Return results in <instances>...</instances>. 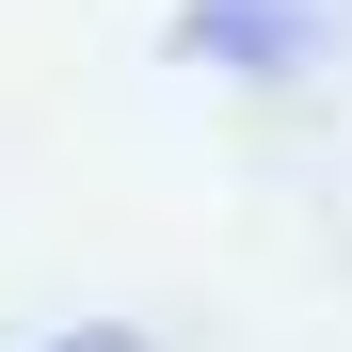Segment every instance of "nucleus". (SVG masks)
Returning <instances> with one entry per match:
<instances>
[{
	"mask_svg": "<svg viewBox=\"0 0 352 352\" xmlns=\"http://www.w3.org/2000/svg\"><path fill=\"white\" fill-rule=\"evenodd\" d=\"M65 352H129V336H65Z\"/></svg>",
	"mask_w": 352,
	"mask_h": 352,
	"instance_id": "1",
	"label": "nucleus"
}]
</instances>
